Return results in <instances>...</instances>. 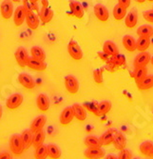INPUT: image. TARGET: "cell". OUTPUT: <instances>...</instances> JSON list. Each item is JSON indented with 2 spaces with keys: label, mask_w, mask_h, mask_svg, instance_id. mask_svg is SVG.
<instances>
[{
  "label": "cell",
  "mask_w": 153,
  "mask_h": 159,
  "mask_svg": "<svg viewBox=\"0 0 153 159\" xmlns=\"http://www.w3.org/2000/svg\"><path fill=\"white\" fill-rule=\"evenodd\" d=\"M153 148V143L150 142V141H144L141 145H140V152L146 155V156H148L151 150Z\"/></svg>",
  "instance_id": "37"
},
{
  "label": "cell",
  "mask_w": 153,
  "mask_h": 159,
  "mask_svg": "<svg viewBox=\"0 0 153 159\" xmlns=\"http://www.w3.org/2000/svg\"><path fill=\"white\" fill-rule=\"evenodd\" d=\"M34 157L36 159H45L48 157V149L45 145H40L39 147L35 148Z\"/></svg>",
  "instance_id": "36"
},
{
  "label": "cell",
  "mask_w": 153,
  "mask_h": 159,
  "mask_svg": "<svg viewBox=\"0 0 153 159\" xmlns=\"http://www.w3.org/2000/svg\"><path fill=\"white\" fill-rule=\"evenodd\" d=\"M93 11H94L95 16L99 21H101V22L107 21V19L109 17V13H108V11L106 6L102 5V4H96L93 8Z\"/></svg>",
  "instance_id": "9"
},
{
  "label": "cell",
  "mask_w": 153,
  "mask_h": 159,
  "mask_svg": "<svg viewBox=\"0 0 153 159\" xmlns=\"http://www.w3.org/2000/svg\"><path fill=\"white\" fill-rule=\"evenodd\" d=\"M150 58L151 56L148 52H146V51L141 52V53H139L134 59V68H145L150 62Z\"/></svg>",
  "instance_id": "8"
},
{
  "label": "cell",
  "mask_w": 153,
  "mask_h": 159,
  "mask_svg": "<svg viewBox=\"0 0 153 159\" xmlns=\"http://www.w3.org/2000/svg\"><path fill=\"white\" fill-rule=\"evenodd\" d=\"M69 8H71L72 14L78 19H81L84 16V8L82 4L78 1H69Z\"/></svg>",
  "instance_id": "18"
},
{
  "label": "cell",
  "mask_w": 153,
  "mask_h": 159,
  "mask_svg": "<svg viewBox=\"0 0 153 159\" xmlns=\"http://www.w3.org/2000/svg\"><path fill=\"white\" fill-rule=\"evenodd\" d=\"M42 7H49L48 0H42Z\"/></svg>",
  "instance_id": "47"
},
{
  "label": "cell",
  "mask_w": 153,
  "mask_h": 159,
  "mask_svg": "<svg viewBox=\"0 0 153 159\" xmlns=\"http://www.w3.org/2000/svg\"><path fill=\"white\" fill-rule=\"evenodd\" d=\"M116 133L117 132L114 131V129H108V131L105 132L99 138L102 146H108L110 144H112Z\"/></svg>",
  "instance_id": "19"
},
{
  "label": "cell",
  "mask_w": 153,
  "mask_h": 159,
  "mask_svg": "<svg viewBox=\"0 0 153 159\" xmlns=\"http://www.w3.org/2000/svg\"><path fill=\"white\" fill-rule=\"evenodd\" d=\"M137 22H138V14L135 11H130L125 17V24L129 29L134 28L137 25Z\"/></svg>",
  "instance_id": "25"
},
{
  "label": "cell",
  "mask_w": 153,
  "mask_h": 159,
  "mask_svg": "<svg viewBox=\"0 0 153 159\" xmlns=\"http://www.w3.org/2000/svg\"><path fill=\"white\" fill-rule=\"evenodd\" d=\"M11 1H12L13 3H18V2L21 1V0H11Z\"/></svg>",
  "instance_id": "52"
},
{
  "label": "cell",
  "mask_w": 153,
  "mask_h": 159,
  "mask_svg": "<svg viewBox=\"0 0 153 159\" xmlns=\"http://www.w3.org/2000/svg\"><path fill=\"white\" fill-rule=\"evenodd\" d=\"M50 99L49 97L44 94V93H40L37 98H36V105L37 108L41 111H47L50 109Z\"/></svg>",
  "instance_id": "16"
},
{
  "label": "cell",
  "mask_w": 153,
  "mask_h": 159,
  "mask_svg": "<svg viewBox=\"0 0 153 159\" xmlns=\"http://www.w3.org/2000/svg\"><path fill=\"white\" fill-rule=\"evenodd\" d=\"M148 156H149V157H153V148H152V150H151V152H150V153H149Z\"/></svg>",
  "instance_id": "50"
},
{
  "label": "cell",
  "mask_w": 153,
  "mask_h": 159,
  "mask_svg": "<svg viewBox=\"0 0 153 159\" xmlns=\"http://www.w3.org/2000/svg\"><path fill=\"white\" fill-rule=\"evenodd\" d=\"M26 23L31 30L34 31L39 26V16L34 13L33 10L26 11Z\"/></svg>",
  "instance_id": "7"
},
{
  "label": "cell",
  "mask_w": 153,
  "mask_h": 159,
  "mask_svg": "<svg viewBox=\"0 0 153 159\" xmlns=\"http://www.w3.org/2000/svg\"><path fill=\"white\" fill-rule=\"evenodd\" d=\"M97 107H98V103H96V102H90V103H88L85 108H87L90 111H91L92 113L95 114L96 111H97Z\"/></svg>",
  "instance_id": "42"
},
{
  "label": "cell",
  "mask_w": 153,
  "mask_h": 159,
  "mask_svg": "<svg viewBox=\"0 0 153 159\" xmlns=\"http://www.w3.org/2000/svg\"><path fill=\"white\" fill-rule=\"evenodd\" d=\"M111 63L115 66H123L124 64H126V57H125L124 54H116L114 56H112V60H111Z\"/></svg>",
  "instance_id": "38"
},
{
  "label": "cell",
  "mask_w": 153,
  "mask_h": 159,
  "mask_svg": "<svg viewBox=\"0 0 153 159\" xmlns=\"http://www.w3.org/2000/svg\"><path fill=\"white\" fill-rule=\"evenodd\" d=\"M13 2L11 0H4L0 5V12L4 19H10L13 13Z\"/></svg>",
  "instance_id": "6"
},
{
  "label": "cell",
  "mask_w": 153,
  "mask_h": 159,
  "mask_svg": "<svg viewBox=\"0 0 153 159\" xmlns=\"http://www.w3.org/2000/svg\"><path fill=\"white\" fill-rule=\"evenodd\" d=\"M11 155L8 152H1L0 153V159H11Z\"/></svg>",
  "instance_id": "45"
},
{
  "label": "cell",
  "mask_w": 153,
  "mask_h": 159,
  "mask_svg": "<svg viewBox=\"0 0 153 159\" xmlns=\"http://www.w3.org/2000/svg\"><path fill=\"white\" fill-rule=\"evenodd\" d=\"M68 52L74 60H81L83 58V52L77 42L72 40L68 44Z\"/></svg>",
  "instance_id": "4"
},
{
  "label": "cell",
  "mask_w": 153,
  "mask_h": 159,
  "mask_svg": "<svg viewBox=\"0 0 153 159\" xmlns=\"http://www.w3.org/2000/svg\"><path fill=\"white\" fill-rule=\"evenodd\" d=\"M72 107L74 113V118H76L78 121H85L87 118L86 108L80 104H73Z\"/></svg>",
  "instance_id": "17"
},
{
  "label": "cell",
  "mask_w": 153,
  "mask_h": 159,
  "mask_svg": "<svg viewBox=\"0 0 153 159\" xmlns=\"http://www.w3.org/2000/svg\"><path fill=\"white\" fill-rule=\"evenodd\" d=\"M143 16L144 18L150 22V23H153V10L152 11H144L143 12Z\"/></svg>",
  "instance_id": "41"
},
{
  "label": "cell",
  "mask_w": 153,
  "mask_h": 159,
  "mask_svg": "<svg viewBox=\"0 0 153 159\" xmlns=\"http://www.w3.org/2000/svg\"><path fill=\"white\" fill-rule=\"evenodd\" d=\"M85 157L89 159H101L105 157L104 150L100 148H88L84 152Z\"/></svg>",
  "instance_id": "14"
},
{
  "label": "cell",
  "mask_w": 153,
  "mask_h": 159,
  "mask_svg": "<svg viewBox=\"0 0 153 159\" xmlns=\"http://www.w3.org/2000/svg\"><path fill=\"white\" fill-rule=\"evenodd\" d=\"M24 97L20 93H13L6 100V107L9 110H16L23 102Z\"/></svg>",
  "instance_id": "5"
},
{
  "label": "cell",
  "mask_w": 153,
  "mask_h": 159,
  "mask_svg": "<svg viewBox=\"0 0 153 159\" xmlns=\"http://www.w3.org/2000/svg\"><path fill=\"white\" fill-rule=\"evenodd\" d=\"M150 62H151V64H152V66H153V56L150 58Z\"/></svg>",
  "instance_id": "53"
},
{
  "label": "cell",
  "mask_w": 153,
  "mask_h": 159,
  "mask_svg": "<svg viewBox=\"0 0 153 159\" xmlns=\"http://www.w3.org/2000/svg\"><path fill=\"white\" fill-rule=\"evenodd\" d=\"M26 20V11L23 6H19L13 11V22L16 27L22 26L24 21Z\"/></svg>",
  "instance_id": "12"
},
{
  "label": "cell",
  "mask_w": 153,
  "mask_h": 159,
  "mask_svg": "<svg viewBox=\"0 0 153 159\" xmlns=\"http://www.w3.org/2000/svg\"><path fill=\"white\" fill-rule=\"evenodd\" d=\"M137 87L141 91H146L153 88V75H146L140 83L137 84Z\"/></svg>",
  "instance_id": "30"
},
{
  "label": "cell",
  "mask_w": 153,
  "mask_h": 159,
  "mask_svg": "<svg viewBox=\"0 0 153 159\" xmlns=\"http://www.w3.org/2000/svg\"><path fill=\"white\" fill-rule=\"evenodd\" d=\"M2 113H3V111H2V106L0 105V119L2 117Z\"/></svg>",
  "instance_id": "49"
},
{
  "label": "cell",
  "mask_w": 153,
  "mask_h": 159,
  "mask_svg": "<svg viewBox=\"0 0 153 159\" xmlns=\"http://www.w3.org/2000/svg\"><path fill=\"white\" fill-rule=\"evenodd\" d=\"M27 66L31 70H33L36 71H44L47 69V64L45 63V61H39V60L32 58V57H30Z\"/></svg>",
  "instance_id": "20"
},
{
  "label": "cell",
  "mask_w": 153,
  "mask_h": 159,
  "mask_svg": "<svg viewBox=\"0 0 153 159\" xmlns=\"http://www.w3.org/2000/svg\"><path fill=\"white\" fill-rule=\"evenodd\" d=\"M47 123V117L45 115H39L36 118L33 119V121L31 124L30 129L34 134L36 132H39L41 129H43L44 126Z\"/></svg>",
  "instance_id": "13"
},
{
  "label": "cell",
  "mask_w": 153,
  "mask_h": 159,
  "mask_svg": "<svg viewBox=\"0 0 153 159\" xmlns=\"http://www.w3.org/2000/svg\"><path fill=\"white\" fill-rule=\"evenodd\" d=\"M118 159H131L132 158V154L129 151L124 149L122 151H120L119 154L117 155Z\"/></svg>",
  "instance_id": "40"
},
{
  "label": "cell",
  "mask_w": 153,
  "mask_h": 159,
  "mask_svg": "<svg viewBox=\"0 0 153 159\" xmlns=\"http://www.w3.org/2000/svg\"><path fill=\"white\" fill-rule=\"evenodd\" d=\"M105 158H106V159H116L117 156L114 155V154H107V156H105Z\"/></svg>",
  "instance_id": "46"
},
{
  "label": "cell",
  "mask_w": 153,
  "mask_h": 159,
  "mask_svg": "<svg viewBox=\"0 0 153 159\" xmlns=\"http://www.w3.org/2000/svg\"><path fill=\"white\" fill-rule=\"evenodd\" d=\"M150 46V38L147 37H140L136 40V50L139 52H145Z\"/></svg>",
  "instance_id": "33"
},
{
  "label": "cell",
  "mask_w": 153,
  "mask_h": 159,
  "mask_svg": "<svg viewBox=\"0 0 153 159\" xmlns=\"http://www.w3.org/2000/svg\"><path fill=\"white\" fill-rule=\"evenodd\" d=\"M38 16H39V19L44 24H47V23L50 22V20L52 19L53 11L49 7H42L41 10L38 11Z\"/></svg>",
  "instance_id": "15"
},
{
  "label": "cell",
  "mask_w": 153,
  "mask_h": 159,
  "mask_svg": "<svg viewBox=\"0 0 153 159\" xmlns=\"http://www.w3.org/2000/svg\"><path fill=\"white\" fill-rule=\"evenodd\" d=\"M130 2H131V0H118V4H120L121 6L127 9L130 6Z\"/></svg>",
  "instance_id": "43"
},
{
  "label": "cell",
  "mask_w": 153,
  "mask_h": 159,
  "mask_svg": "<svg viewBox=\"0 0 153 159\" xmlns=\"http://www.w3.org/2000/svg\"><path fill=\"white\" fill-rule=\"evenodd\" d=\"M84 143L88 148H100V147H102L100 139L97 136H94V135L87 136L84 140Z\"/></svg>",
  "instance_id": "32"
},
{
  "label": "cell",
  "mask_w": 153,
  "mask_h": 159,
  "mask_svg": "<svg viewBox=\"0 0 153 159\" xmlns=\"http://www.w3.org/2000/svg\"><path fill=\"white\" fill-rule=\"evenodd\" d=\"M48 149V156L51 159H58L61 157V151L60 149L54 145V144H49L47 146Z\"/></svg>",
  "instance_id": "34"
},
{
  "label": "cell",
  "mask_w": 153,
  "mask_h": 159,
  "mask_svg": "<svg viewBox=\"0 0 153 159\" xmlns=\"http://www.w3.org/2000/svg\"><path fill=\"white\" fill-rule=\"evenodd\" d=\"M123 45L129 52H134L136 50V40L130 35H125L123 37Z\"/></svg>",
  "instance_id": "29"
},
{
  "label": "cell",
  "mask_w": 153,
  "mask_h": 159,
  "mask_svg": "<svg viewBox=\"0 0 153 159\" xmlns=\"http://www.w3.org/2000/svg\"><path fill=\"white\" fill-rule=\"evenodd\" d=\"M93 79L97 84L103 83V69H96L93 70Z\"/></svg>",
  "instance_id": "39"
},
{
  "label": "cell",
  "mask_w": 153,
  "mask_h": 159,
  "mask_svg": "<svg viewBox=\"0 0 153 159\" xmlns=\"http://www.w3.org/2000/svg\"><path fill=\"white\" fill-rule=\"evenodd\" d=\"M111 110V103L109 101H101L98 103V107H97V111L95 113L96 116H102V115L107 114Z\"/></svg>",
  "instance_id": "24"
},
{
  "label": "cell",
  "mask_w": 153,
  "mask_h": 159,
  "mask_svg": "<svg viewBox=\"0 0 153 159\" xmlns=\"http://www.w3.org/2000/svg\"><path fill=\"white\" fill-rule=\"evenodd\" d=\"M98 56L100 57L102 60H104V61H107L108 60V57H109V55L107 53L104 52H98Z\"/></svg>",
  "instance_id": "44"
},
{
  "label": "cell",
  "mask_w": 153,
  "mask_h": 159,
  "mask_svg": "<svg viewBox=\"0 0 153 159\" xmlns=\"http://www.w3.org/2000/svg\"><path fill=\"white\" fill-rule=\"evenodd\" d=\"M146 75H147V71H146V67L145 68H135V70L133 73V78H134L136 84L140 83Z\"/></svg>",
  "instance_id": "35"
},
{
  "label": "cell",
  "mask_w": 153,
  "mask_h": 159,
  "mask_svg": "<svg viewBox=\"0 0 153 159\" xmlns=\"http://www.w3.org/2000/svg\"><path fill=\"white\" fill-rule=\"evenodd\" d=\"M113 145L118 151H122L124 149H126V146H127L126 136L121 133H116L114 139H113Z\"/></svg>",
  "instance_id": "21"
},
{
  "label": "cell",
  "mask_w": 153,
  "mask_h": 159,
  "mask_svg": "<svg viewBox=\"0 0 153 159\" xmlns=\"http://www.w3.org/2000/svg\"><path fill=\"white\" fill-rule=\"evenodd\" d=\"M136 1L138 2V3H144L146 0H136Z\"/></svg>",
  "instance_id": "51"
},
{
  "label": "cell",
  "mask_w": 153,
  "mask_h": 159,
  "mask_svg": "<svg viewBox=\"0 0 153 159\" xmlns=\"http://www.w3.org/2000/svg\"><path fill=\"white\" fill-rule=\"evenodd\" d=\"M29 1H30V3H31L32 5H34V6H35L36 3L39 1V0H29Z\"/></svg>",
  "instance_id": "48"
},
{
  "label": "cell",
  "mask_w": 153,
  "mask_h": 159,
  "mask_svg": "<svg viewBox=\"0 0 153 159\" xmlns=\"http://www.w3.org/2000/svg\"><path fill=\"white\" fill-rule=\"evenodd\" d=\"M73 118H74V113H73L72 107H67L62 111L59 117V121L62 125L67 126L72 121Z\"/></svg>",
  "instance_id": "10"
},
{
  "label": "cell",
  "mask_w": 153,
  "mask_h": 159,
  "mask_svg": "<svg viewBox=\"0 0 153 159\" xmlns=\"http://www.w3.org/2000/svg\"><path fill=\"white\" fill-rule=\"evenodd\" d=\"M148 1H150V2H153V0H148Z\"/></svg>",
  "instance_id": "54"
},
{
  "label": "cell",
  "mask_w": 153,
  "mask_h": 159,
  "mask_svg": "<svg viewBox=\"0 0 153 159\" xmlns=\"http://www.w3.org/2000/svg\"><path fill=\"white\" fill-rule=\"evenodd\" d=\"M103 52L109 56H114L119 53V49L112 41H106L103 45Z\"/></svg>",
  "instance_id": "22"
},
{
  "label": "cell",
  "mask_w": 153,
  "mask_h": 159,
  "mask_svg": "<svg viewBox=\"0 0 153 159\" xmlns=\"http://www.w3.org/2000/svg\"><path fill=\"white\" fill-rule=\"evenodd\" d=\"M45 137H46V134L43 129H41L39 132H36L33 134V148H37L40 145H42L45 141Z\"/></svg>",
  "instance_id": "31"
},
{
  "label": "cell",
  "mask_w": 153,
  "mask_h": 159,
  "mask_svg": "<svg viewBox=\"0 0 153 159\" xmlns=\"http://www.w3.org/2000/svg\"><path fill=\"white\" fill-rule=\"evenodd\" d=\"M10 149L15 155H21L25 150L21 135L13 134L10 139Z\"/></svg>",
  "instance_id": "1"
},
{
  "label": "cell",
  "mask_w": 153,
  "mask_h": 159,
  "mask_svg": "<svg viewBox=\"0 0 153 159\" xmlns=\"http://www.w3.org/2000/svg\"><path fill=\"white\" fill-rule=\"evenodd\" d=\"M112 14H113V17L120 21L122 20L123 18L126 17L127 16V8H125L123 6H121L120 4H117L114 6L113 8V11H112Z\"/></svg>",
  "instance_id": "27"
},
{
  "label": "cell",
  "mask_w": 153,
  "mask_h": 159,
  "mask_svg": "<svg viewBox=\"0 0 153 159\" xmlns=\"http://www.w3.org/2000/svg\"><path fill=\"white\" fill-rule=\"evenodd\" d=\"M32 58L39 60V61H45L46 60V53L42 48L38 46H34L31 49Z\"/></svg>",
  "instance_id": "26"
},
{
  "label": "cell",
  "mask_w": 153,
  "mask_h": 159,
  "mask_svg": "<svg viewBox=\"0 0 153 159\" xmlns=\"http://www.w3.org/2000/svg\"><path fill=\"white\" fill-rule=\"evenodd\" d=\"M21 138L24 143V148L25 150L29 149L33 145V133L31 129H25V131L21 134Z\"/></svg>",
  "instance_id": "23"
},
{
  "label": "cell",
  "mask_w": 153,
  "mask_h": 159,
  "mask_svg": "<svg viewBox=\"0 0 153 159\" xmlns=\"http://www.w3.org/2000/svg\"><path fill=\"white\" fill-rule=\"evenodd\" d=\"M137 34L140 37H147L150 38L153 36V27L149 25H143L138 28Z\"/></svg>",
  "instance_id": "28"
},
{
  "label": "cell",
  "mask_w": 153,
  "mask_h": 159,
  "mask_svg": "<svg viewBox=\"0 0 153 159\" xmlns=\"http://www.w3.org/2000/svg\"><path fill=\"white\" fill-rule=\"evenodd\" d=\"M18 81L19 83L28 90H33L35 88V81L34 79L28 74L22 73L18 75Z\"/></svg>",
  "instance_id": "11"
},
{
  "label": "cell",
  "mask_w": 153,
  "mask_h": 159,
  "mask_svg": "<svg viewBox=\"0 0 153 159\" xmlns=\"http://www.w3.org/2000/svg\"><path fill=\"white\" fill-rule=\"evenodd\" d=\"M15 57L16 59L17 64L21 68H25L28 65V62H29V59H30V56H29V54H28V52L24 47H19L15 51Z\"/></svg>",
  "instance_id": "2"
},
{
  "label": "cell",
  "mask_w": 153,
  "mask_h": 159,
  "mask_svg": "<svg viewBox=\"0 0 153 159\" xmlns=\"http://www.w3.org/2000/svg\"><path fill=\"white\" fill-rule=\"evenodd\" d=\"M65 87L71 94H76L79 91V82L73 75H67L65 77Z\"/></svg>",
  "instance_id": "3"
}]
</instances>
